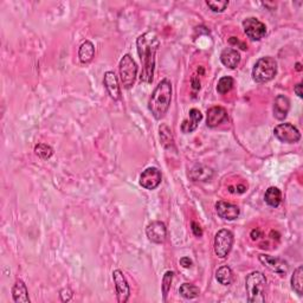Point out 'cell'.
<instances>
[{
  "instance_id": "6da1fadb",
  "label": "cell",
  "mask_w": 303,
  "mask_h": 303,
  "mask_svg": "<svg viewBox=\"0 0 303 303\" xmlns=\"http://www.w3.org/2000/svg\"><path fill=\"white\" fill-rule=\"evenodd\" d=\"M160 46V40L154 32H146L136 39L137 54H139L142 70H141V82L152 83L154 77L155 58L156 51Z\"/></svg>"
},
{
  "instance_id": "7a4b0ae2",
  "label": "cell",
  "mask_w": 303,
  "mask_h": 303,
  "mask_svg": "<svg viewBox=\"0 0 303 303\" xmlns=\"http://www.w3.org/2000/svg\"><path fill=\"white\" fill-rule=\"evenodd\" d=\"M172 101V83L170 80L164 78L156 85L148 101V109L156 120L165 116L170 109Z\"/></svg>"
},
{
  "instance_id": "3957f363",
  "label": "cell",
  "mask_w": 303,
  "mask_h": 303,
  "mask_svg": "<svg viewBox=\"0 0 303 303\" xmlns=\"http://www.w3.org/2000/svg\"><path fill=\"white\" fill-rule=\"evenodd\" d=\"M245 289L248 294V301L251 303L265 302V289H267V277L260 271H253L245 278Z\"/></svg>"
},
{
  "instance_id": "277c9868",
  "label": "cell",
  "mask_w": 303,
  "mask_h": 303,
  "mask_svg": "<svg viewBox=\"0 0 303 303\" xmlns=\"http://www.w3.org/2000/svg\"><path fill=\"white\" fill-rule=\"evenodd\" d=\"M276 75H277V62L270 56L258 59L252 68V78L257 83H267L274 80Z\"/></svg>"
},
{
  "instance_id": "5b68a950",
  "label": "cell",
  "mask_w": 303,
  "mask_h": 303,
  "mask_svg": "<svg viewBox=\"0 0 303 303\" xmlns=\"http://www.w3.org/2000/svg\"><path fill=\"white\" fill-rule=\"evenodd\" d=\"M120 78L125 89H130L135 83V78L137 75V65L132 56L127 54L123 56L120 61Z\"/></svg>"
},
{
  "instance_id": "8992f818",
  "label": "cell",
  "mask_w": 303,
  "mask_h": 303,
  "mask_svg": "<svg viewBox=\"0 0 303 303\" xmlns=\"http://www.w3.org/2000/svg\"><path fill=\"white\" fill-rule=\"evenodd\" d=\"M234 234L230 230L223 229L215 236V252L219 258H225L229 255L234 245Z\"/></svg>"
},
{
  "instance_id": "52a82bcc",
  "label": "cell",
  "mask_w": 303,
  "mask_h": 303,
  "mask_svg": "<svg viewBox=\"0 0 303 303\" xmlns=\"http://www.w3.org/2000/svg\"><path fill=\"white\" fill-rule=\"evenodd\" d=\"M274 135L284 144H296L301 139V133L291 123H281L274 129Z\"/></svg>"
},
{
  "instance_id": "ba28073f",
  "label": "cell",
  "mask_w": 303,
  "mask_h": 303,
  "mask_svg": "<svg viewBox=\"0 0 303 303\" xmlns=\"http://www.w3.org/2000/svg\"><path fill=\"white\" fill-rule=\"evenodd\" d=\"M245 35L251 40H261L267 35V26L255 17H249L243 20Z\"/></svg>"
},
{
  "instance_id": "9c48e42d",
  "label": "cell",
  "mask_w": 303,
  "mask_h": 303,
  "mask_svg": "<svg viewBox=\"0 0 303 303\" xmlns=\"http://www.w3.org/2000/svg\"><path fill=\"white\" fill-rule=\"evenodd\" d=\"M162 175L156 167H148L140 175V185L146 190H155L161 184Z\"/></svg>"
},
{
  "instance_id": "30bf717a",
  "label": "cell",
  "mask_w": 303,
  "mask_h": 303,
  "mask_svg": "<svg viewBox=\"0 0 303 303\" xmlns=\"http://www.w3.org/2000/svg\"><path fill=\"white\" fill-rule=\"evenodd\" d=\"M113 279L115 283V288H116L118 301L120 303H126L130 296V288L128 286V282H127L125 275H123V272L121 270L116 269V270L113 271Z\"/></svg>"
},
{
  "instance_id": "8fae6325",
  "label": "cell",
  "mask_w": 303,
  "mask_h": 303,
  "mask_svg": "<svg viewBox=\"0 0 303 303\" xmlns=\"http://www.w3.org/2000/svg\"><path fill=\"white\" fill-rule=\"evenodd\" d=\"M260 262L264 267L270 269L271 271L276 272L281 276H284L289 270V265L284 260L279 257H274L270 255H260Z\"/></svg>"
},
{
  "instance_id": "7c38bea8",
  "label": "cell",
  "mask_w": 303,
  "mask_h": 303,
  "mask_svg": "<svg viewBox=\"0 0 303 303\" xmlns=\"http://www.w3.org/2000/svg\"><path fill=\"white\" fill-rule=\"evenodd\" d=\"M146 235H147L148 239L152 243L161 244V243L166 241V236H167L166 225H165L162 222H159V220L149 223L148 226L146 227Z\"/></svg>"
},
{
  "instance_id": "4fadbf2b",
  "label": "cell",
  "mask_w": 303,
  "mask_h": 303,
  "mask_svg": "<svg viewBox=\"0 0 303 303\" xmlns=\"http://www.w3.org/2000/svg\"><path fill=\"white\" fill-rule=\"evenodd\" d=\"M103 84L111 99L114 101L121 100V88H120L118 76L115 75V73H113V71H107V73L104 74Z\"/></svg>"
},
{
  "instance_id": "5bb4252c",
  "label": "cell",
  "mask_w": 303,
  "mask_h": 303,
  "mask_svg": "<svg viewBox=\"0 0 303 303\" xmlns=\"http://www.w3.org/2000/svg\"><path fill=\"white\" fill-rule=\"evenodd\" d=\"M216 210L220 218L225 220H235L239 217V207L237 205L227 203V201H218L216 204Z\"/></svg>"
},
{
  "instance_id": "9a60e30c",
  "label": "cell",
  "mask_w": 303,
  "mask_h": 303,
  "mask_svg": "<svg viewBox=\"0 0 303 303\" xmlns=\"http://www.w3.org/2000/svg\"><path fill=\"white\" fill-rule=\"evenodd\" d=\"M227 120V111L224 109L223 107H212L207 110V119L206 125L210 128H215L222 125L223 122H225Z\"/></svg>"
},
{
  "instance_id": "2e32d148",
  "label": "cell",
  "mask_w": 303,
  "mask_h": 303,
  "mask_svg": "<svg viewBox=\"0 0 303 303\" xmlns=\"http://www.w3.org/2000/svg\"><path fill=\"white\" fill-rule=\"evenodd\" d=\"M189 116H190L189 119L184 120L181 123V132L185 134L194 132V130L198 128L199 122L203 120V114L200 113L199 109H196V108H193V109L190 110Z\"/></svg>"
},
{
  "instance_id": "e0dca14e",
  "label": "cell",
  "mask_w": 303,
  "mask_h": 303,
  "mask_svg": "<svg viewBox=\"0 0 303 303\" xmlns=\"http://www.w3.org/2000/svg\"><path fill=\"white\" fill-rule=\"evenodd\" d=\"M290 109V101L287 96L278 95L274 101V107H272V111H274V116L277 120H284L287 118L288 113Z\"/></svg>"
},
{
  "instance_id": "ac0fdd59",
  "label": "cell",
  "mask_w": 303,
  "mask_h": 303,
  "mask_svg": "<svg viewBox=\"0 0 303 303\" xmlns=\"http://www.w3.org/2000/svg\"><path fill=\"white\" fill-rule=\"evenodd\" d=\"M220 61L226 68L236 69L241 63V54L232 48L224 49L222 54H220Z\"/></svg>"
},
{
  "instance_id": "d6986e66",
  "label": "cell",
  "mask_w": 303,
  "mask_h": 303,
  "mask_svg": "<svg viewBox=\"0 0 303 303\" xmlns=\"http://www.w3.org/2000/svg\"><path fill=\"white\" fill-rule=\"evenodd\" d=\"M189 177L193 181H208L213 177L212 168L204 166V165H196L191 168Z\"/></svg>"
},
{
  "instance_id": "ffe728a7",
  "label": "cell",
  "mask_w": 303,
  "mask_h": 303,
  "mask_svg": "<svg viewBox=\"0 0 303 303\" xmlns=\"http://www.w3.org/2000/svg\"><path fill=\"white\" fill-rule=\"evenodd\" d=\"M12 297L16 303H30L28 288H26V284L21 279H18L13 286Z\"/></svg>"
},
{
  "instance_id": "44dd1931",
  "label": "cell",
  "mask_w": 303,
  "mask_h": 303,
  "mask_svg": "<svg viewBox=\"0 0 303 303\" xmlns=\"http://www.w3.org/2000/svg\"><path fill=\"white\" fill-rule=\"evenodd\" d=\"M94 55H95V46L90 40H85L81 44L80 49H78V58L83 64L91 62Z\"/></svg>"
},
{
  "instance_id": "7402d4cb",
  "label": "cell",
  "mask_w": 303,
  "mask_h": 303,
  "mask_svg": "<svg viewBox=\"0 0 303 303\" xmlns=\"http://www.w3.org/2000/svg\"><path fill=\"white\" fill-rule=\"evenodd\" d=\"M264 200L269 206L277 207L281 204V201H282V193H281V191L277 189V187L271 186L265 191Z\"/></svg>"
},
{
  "instance_id": "603a6c76",
  "label": "cell",
  "mask_w": 303,
  "mask_h": 303,
  "mask_svg": "<svg viewBox=\"0 0 303 303\" xmlns=\"http://www.w3.org/2000/svg\"><path fill=\"white\" fill-rule=\"evenodd\" d=\"M216 278L220 284H223V286H230V284L234 282V272L231 270L230 267L224 265V267H220L218 270H217Z\"/></svg>"
},
{
  "instance_id": "cb8c5ba5",
  "label": "cell",
  "mask_w": 303,
  "mask_h": 303,
  "mask_svg": "<svg viewBox=\"0 0 303 303\" xmlns=\"http://www.w3.org/2000/svg\"><path fill=\"white\" fill-rule=\"evenodd\" d=\"M303 268L302 265L296 268L294 270V274L291 276V288H293V290L296 293L298 296H302V293H303Z\"/></svg>"
},
{
  "instance_id": "d4e9b609",
  "label": "cell",
  "mask_w": 303,
  "mask_h": 303,
  "mask_svg": "<svg viewBox=\"0 0 303 303\" xmlns=\"http://www.w3.org/2000/svg\"><path fill=\"white\" fill-rule=\"evenodd\" d=\"M179 294H180L184 298H186V300H192V298H196L199 296L200 290L199 288L194 286V284L184 283L181 284L180 288H179Z\"/></svg>"
},
{
  "instance_id": "484cf974",
  "label": "cell",
  "mask_w": 303,
  "mask_h": 303,
  "mask_svg": "<svg viewBox=\"0 0 303 303\" xmlns=\"http://www.w3.org/2000/svg\"><path fill=\"white\" fill-rule=\"evenodd\" d=\"M235 85V80L230 76H224L220 78L218 81V84H217V91L220 95H225L229 91H231V89L234 88Z\"/></svg>"
},
{
  "instance_id": "4316f807",
  "label": "cell",
  "mask_w": 303,
  "mask_h": 303,
  "mask_svg": "<svg viewBox=\"0 0 303 303\" xmlns=\"http://www.w3.org/2000/svg\"><path fill=\"white\" fill-rule=\"evenodd\" d=\"M35 152H36V154L43 160L50 159L52 156V154H54V149H52V147H50V146L46 145V144H38V145H37L35 147Z\"/></svg>"
},
{
  "instance_id": "83f0119b",
  "label": "cell",
  "mask_w": 303,
  "mask_h": 303,
  "mask_svg": "<svg viewBox=\"0 0 303 303\" xmlns=\"http://www.w3.org/2000/svg\"><path fill=\"white\" fill-rule=\"evenodd\" d=\"M173 276H174V272L173 271H166V272H165V275H164L162 284H161L164 301L167 300V295H168V293H170V290H171V286H172V281H173Z\"/></svg>"
},
{
  "instance_id": "f1b7e54d",
  "label": "cell",
  "mask_w": 303,
  "mask_h": 303,
  "mask_svg": "<svg viewBox=\"0 0 303 303\" xmlns=\"http://www.w3.org/2000/svg\"><path fill=\"white\" fill-rule=\"evenodd\" d=\"M206 5L210 7L211 11L216 13L224 12L227 6H229V2L227 0H222V2H213V0H207Z\"/></svg>"
},
{
  "instance_id": "f546056e",
  "label": "cell",
  "mask_w": 303,
  "mask_h": 303,
  "mask_svg": "<svg viewBox=\"0 0 303 303\" xmlns=\"http://www.w3.org/2000/svg\"><path fill=\"white\" fill-rule=\"evenodd\" d=\"M160 140H161L162 145L166 147V144H172V132L167 126L160 127Z\"/></svg>"
},
{
  "instance_id": "4dcf8cb0",
  "label": "cell",
  "mask_w": 303,
  "mask_h": 303,
  "mask_svg": "<svg viewBox=\"0 0 303 303\" xmlns=\"http://www.w3.org/2000/svg\"><path fill=\"white\" fill-rule=\"evenodd\" d=\"M59 296H61V300L63 302H69L73 298V290L70 288H64V289L61 290Z\"/></svg>"
},
{
  "instance_id": "1f68e13d",
  "label": "cell",
  "mask_w": 303,
  "mask_h": 303,
  "mask_svg": "<svg viewBox=\"0 0 303 303\" xmlns=\"http://www.w3.org/2000/svg\"><path fill=\"white\" fill-rule=\"evenodd\" d=\"M191 229H192V232L196 237H201V236H203V230H201V227L198 223L196 222L191 223Z\"/></svg>"
},
{
  "instance_id": "d6a6232c",
  "label": "cell",
  "mask_w": 303,
  "mask_h": 303,
  "mask_svg": "<svg viewBox=\"0 0 303 303\" xmlns=\"http://www.w3.org/2000/svg\"><path fill=\"white\" fill-rule=\"evenodd\" d=\"M180 264L182 265V267L184 268H191L193 265V262H192V260H191L190 257H182L181 260H180Z\"/></svg>"
},
{
  "instance_id": "836d02e7",
  "label": "cell",
  "mask_w": 303,
  "mask_h": 303,
  "mask_svg": "<svg viewBox=\"0 0 303 303\" xmlns=\"http://www.w3.org/2000/svg\"><path fill=\"white\" fill-rule=\"evenodd\" d=\"M229 42H230V44H236V45H237V44H238V45L241 46L242 50H246V49H248V48H246V45H245L244 43L239 42V40L237 38H236V37H231V38L229 39Z\"/></svg>"
},
{
  "instance_id": "e575fe53",
  "label": "cell",
  "mask_w": 303,
  "mask_h": 303,
  "mask_svg": "<svg viewBox=\"0 0 303 303\" xmlns=\"http://www.w3.org/2000/svg\"><path fill=\"white\" fill-rule=\"evenodd\" d=\"M294 91H295V94H296V95H297L298 97H302V96H303V92H302V83H298V84L295 85Z\"/></svg>"
},
{
  "instance_id": "d590c367",
  "label": "cell",
  "mask_w": 303,
  "mask_h": 303,
  "mask_svg": "<svg viewBox=\"0 0 303 303\" xmlns=\"http://www.w3.org/2000/svg\"><path fill=\"white\" fill-rule=\"evenodd\" d=\"M261 237V231L258 229H255L251 231V238L253 239V241H256V239H258Z\"/></svg>"
},
{
  "instance_id": "8d00e7d4",
  "label": "cell",
  "mask_w": 303,
  "mask_h": 303,
  "mask_svg": "<svg viewBox=\"0 0 303 303\" xmlns=\"http://www.w3.org/2000/svg\"><path fill=\"white\" fill-rule=\"evenodd\" d=\"M192 84H193V89H200V81L198 78L193 77L192 78Z\"/></svg>"
},
{
  "instance_id": "74e56055",
  "label": "cell",
  "mask_w": 303,
  "mask_h": 303,
  "mask_svg": "<svg viewBox=\"0 0 303 303\" xmlns=\"http://www.w3.org/2000/svg\"><path fill=\"white\" fill-rule=\"evenodd\" d=\"M301 69H302V68H301V64H300V63H296V70H297V71H301Z\"/></svg>"
}]
</instances>
